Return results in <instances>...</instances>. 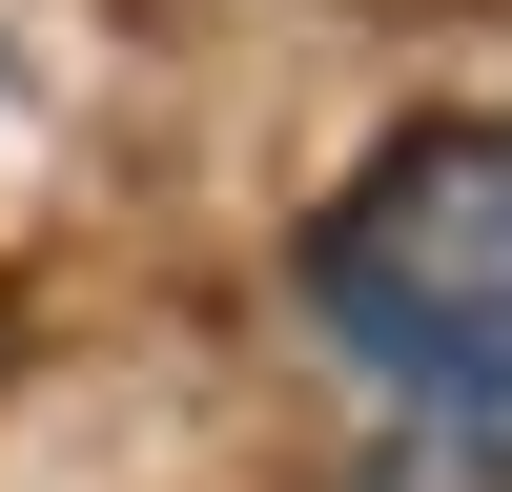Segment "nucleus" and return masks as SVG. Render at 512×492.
Wrapping results in <instances>:
<instances>
[{
	"mask_svg": "<svg viewBox=\"0 0 512 492\" xmlns=\"http://www.w3.org/2000/svg\"><path fill=\"white\" fill-rule=\"evenodd\" d=\"M308 308L390 390H492L512 410V123H410L308 226Z\"/></svg>",
	"mask_w": 512,
	"mask_h": 492,
	"instance_id": "obj_1",
	"label": "nucleus"
},
{
	"mask_svg": "<svg viewBox=\"0 0 512 492\" xmlns=\"http://www.w3.org/2000/svg\"><path fill=\"white\" fill-rule=\"evenodd\" d=\"M369 492H512V410L492 390H431V431L369 451Z\"/></svg>",
	"mask_w": 512,
	"mask_h": 492,
	"instance_id": "obj_2",
	"label": "nucleus"
}]
</instances>
